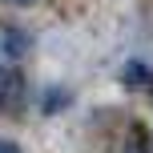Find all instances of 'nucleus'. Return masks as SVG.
Returning a JSON list of instances; mask_svg holds the SVG:
<instances>
[{"instance_id":"5","label":"nucleus","mask_w":153,"mask_h":153,"mask_svg":"<svg viewBox=\"0 0 153 153\" xmlns=\"http://www.w3.org/2000/svg\"><path fill=\"white\" fill-rule=\"evenodd\" d=\"M0 153H20V145H12V141H0Z\"/></svg>"},{"instance_id":"1","label":"nucleus","mask_w":153,"mask_h":153,"mask_svg":"<svg viewBox=\"0 0 153 153\" xmlns=\"http://www.w3.org/2000/svg\"><path fill=\"white\" fill-rule=\"evenodd\" d=\"M16 105H20V76L12 69H4V61H0V113L16 109Z\"/></svg>"},{"instance_id":"6","label":"nucleus","mask_w":153,"mask_h":153,"mask_svg":"<svg viewBox=\"0 0 153 153\" xmlns=\"http://www.w3.org/2000/svg\"><path fill=\"white\" fill-rule=\"evenodd\" d=\"M4 4H32V0H4Z\"/></svg>"},{"instance_id":"2","label":"nucleus","mask_w":153,"mask_h":153,"mask_svg":"<svg viewBox=\"0 0 153 153\" xmlns=\"http://www.w3.org/2000/svg\"><path fill=\"white\" fill-rule=\"evenodd\" d=\"M125 153H153V145H149V129H145L141 121H133L129 133H125Z\"/></svg>"},{"instance_id":"3","label":"nucleus","mask_w":153,"mask_h":153,"mask_svg":"<svg viewBox=\"0 0 153 153\" xmlns=\"http://www.w3.org/2000/svg\"><path fill=\"white\" fill-rule=\"evenodd\" d=\"M125 81H129V85H141V89H149V85H153V73H149L141 61H133L129 69H125Z\"/></svg>"},{"instance_id":"4","label":"nucleus","mask_w":153,"mask_h":153,"mask_svg":"<svg viewBox=\"0 0 153 153\" xmlns=\"http://www.w3.org/2000/svg\"><path fill=\"white\" fill-rule=\"evenodd\" d=\"M65 101H69V97H65V93H48V97H45V109H48V113H53V109H56V105H65Z\"/></svg>"}]
</instances>
